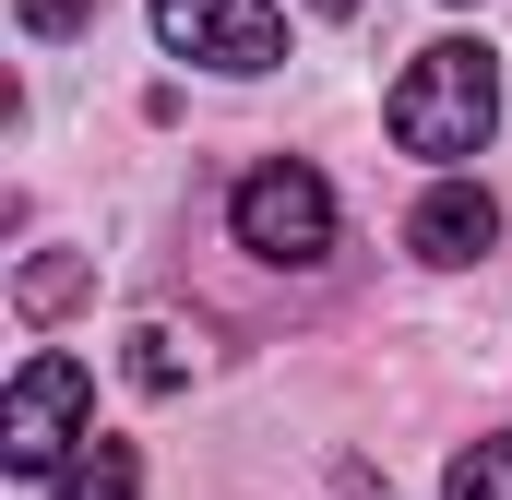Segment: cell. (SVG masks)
Here are the masks:
<instances>
[{"label":"cell","instance_id":"obj_1","mask_svg":"<svg viewBox=\"0 0 512 500\" xmlns=\"http://www.w3.org/2000/svg\"><path fill=\"white\" fill-rule=\"evenodd\" d=\"M489 131H501V60L477 36H429L393 84V143L429 167H465V155H489Z\"/></svg>","mask_w":512,"mask_h":500},{"label":"cell","instance_id":"obj_2","mask_svg":"<svg viewBox=\"0 0 512 500\" xmlns=\"http://www.w3.org/2000/svg\"><path fill=\"white\" fill-rule=\"evenodd\" d=\"M227 227H239V250L274 262V274H322V262H334V179L298 167V155H274V167H251V179L227 191Z\"/></svg>","mask_w":512,"mask_h":500},{"label":"cell","instance_id":"obj_3","mask_svg":"<svg viewBox=\"0 0 512 500\" xmlns=\"http://www.w3.org/2000/svg\"><path fill=\"white\" fill-rule=\"evenodd\" d=\"M84 441H96V370L60 358V346L24 358V370H12V405H0V465H12V477H60Z\"/></svg>","mask_w":512,"mask_h":500},{"label":"cell","instance_id":"obj_4","mask_svg":"<svg viewBox=\"0 0 512 500\" xmlns=\"http://www.w3.org/2000/svg\"><path fill=\"white\" fill-rule=\"evenodd\" d=\"M155 36L167 60H203V72H274L286 60V0H155Z\"/></svg>","mask_w":512,"mask_h":500},{"label":"cell","instance_id":"obj_5","mask_svg":"<svg viewBox=\"0 0 512 500\" xmlns=\"http://www.w3.org/2000/svg\"><path fill=\"white\" fill-rule=\"evenodd\" d=\"M489 239H501V203L477 191V179H441L417 215H405V250L417 262H441V274H465V262H489Z\"/></svg>","mask_w":512,"mask_h":500},{"label":"cell","instance_id":"obj_6","mask_svg":"<svg viewBox=\"0 0 512 500\" xmlns=\"http://www.w3.org/2000/svg\"><path fill=\"white\" fill-rule=\"evenodd\" d=\"M48 500H143V453H131V441H84V453L48 477Z\"/></svg>","mask_w":512,"mask_h":500},{"label":"cell","instance_id":"obj_7","mask_svg":"<svg viewBox=\"0 0 512 500\" xmlns=\"http://www.w3.org/2000/svg\"><path fill=\"white\" fill-rule=\"evenodd\" d=\"M441 500H512V429L465 441V453H453V477H441Z\"/></svg>","mask_w":512,"mask_h":500},{"label":"cell","instance_id":"obj_8","mask_svg":"<svg viewBox=\"0 0 512 500\" xmlns=\"http://www.w3.org/2000/svg\"><path fill=\"white\" fill-rule=\"evenodd\" d=\"M179 370H191V358H179V334H167V322H143V334H131V381H143V393H179Z\"/></svg>","mask_w":512,"mask_h":500},{"label":"cell","instance_id":"obj_9","mask_svg":"<svg viewBox=\"0 0 512 500\" xmlns=\"http://www.w3.org/2000/svg\"><path fill=\"white\" fill-rule=\"evenodd\" d=\"M24 12V36H84L96 24V0H12Z\"/></svg>","mask_w":512,"mask_h":500},{"label":"cell","instance_id":"obj_10","mask_svg":"<svg viewBox=\"0 0 512 500\" xmlns=\"http://www.w3.org/2000/svg\"><path fill=\"white\" fill-rule=\"evenodd\" d=\"M334 489H346V500H382V489H370V477H358V465H346V477H334Z\"/></svg>","mask_w":512,"mask_h":500},{"label":"cell","instance_id":"obj_11","mask_svg":"<svg viewBox=\"0 0 512 500\" xmlns=\"http://www.w3.org/2000/svg\"><path fill=\"white\" fill-rule=\"evenodd\" d=\"M310 12H334V24H346V12H358V0H310Z\"/></svg>","mask_w":512,"mask_h":500}]
</instances>
